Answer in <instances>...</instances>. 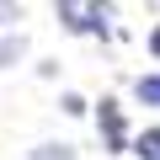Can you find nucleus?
I'll return each mask as SVG.
<instances>
[{
  "label": "nucleus",
  "mask_w": 160,
  "mask_h": 160,
  "mask_svg": "<svg viewBox=\"0 0 160 160\" xmlns=\"http://www.w3.org/2000/svg\"><path fill=\"white\" fill-rule=\"evenodd\" d=\"M53 16L75 38H107L112 32V6H80V0H53Z\"/></svg>",
  "instance_id": "1"
},
{
  "label": "nucleus",
  "mask_w": 160,
  "mask_h": 160,
  "mask_svg": "<svg viewBox=\"0 0 160 160\" xmlns=\"http://www.w3.org/2000/svg\"><path fill=\"white\" fill-rule=\"evenodd\" d=\"M96 128H102L107 155H133V133H128V123H123V102H118V96H102V102H96Z\"/></svg>",
  "instance_id": "2"
},
{
  "label": "nucleus",
  "mask_w": 160,
  "mask_h": 160,
  "mask_svg": "<svg viewBox=\"0 0 160 160\" xmlns=\"http://www.w3.org/2000/svg\"><path fill=\"white\" fill-rule=\"evenodd\" d=\"M32 53V38L16 27V32H0V69H11V64H22Z\"/></svg>",
  "instance_id": "3"
},
{
  "label": "nucleus",
  "mask_w": 160,
  "mask_h": 160,
  "mask_svg": "<svg viewBox=\"0 0 160 160\" xmlns=\"http://www.w3.org/2000/svg\"><path fill=\"white\" fill-rule=\"evenodd\" d=\"M133 102H139V107H160V69L133 75Z\"/></svg>",
  "instance_id": "4"
},
{
  "label": "nucleus",
  "mask_w": 160,
  "mask_h": 160,
  "mask_svg": "<svg viewBox=\"0 0 160 160\" xmlns=\"http://www.w3.org/2000/svg\"><path fill=\"white\" fill-rule=\"evenodd\" d=\"M27 160H75V144H64V139H43V144L27 149Z\"/></svg>",
  "instance_id": "5"
},
{
  "label": "nucleus",
  "mask_w": 160,
  "mask_h": 160,
  "mask_svg": "<svg viewBox=\"0 0 160 160\" xmlns=\"http://www.w3.org/2000/svg\"><path fill=\"white\" fill-rule=\"evenodd\" d=\"M133 155L139 160H160V123H149V128L133 133Z\"/></svg>",
  "instance_id": "6"
},
{
  "label": "nucleus",
  "mask_w": 160,
  "mask_h": 160,
  "mask_svg": "<svg viewBox=\"0 0 160 160\" xmlns=\"http://www.w3.org/2000/svg\"><path fill=\"white\" fill-rule=\"evenodd\" d=\"M59 112H64V118H86V112H91V102L80 96V91H59Z\"/></svg>",
  "instance_id": "7"
},
{
  "label": "nucleus",
  "mask_w": 160,
  "mask_h": 160,
  "mask_svg": "<svg viewBox=\"0 0 160 160\" xmlns=\"http://www.w3.org/2000/svg\"><path fill=\"white\" fill-rule=\"evenodd\" d=\"M11 22H22V6H11V0H0V27H11Z\"/></svg>",
  "instance_id": "8"
},
{
  "label": "nucleus",
  "mask_w": 160,
  "mask_h": 160,
  "mask_svg": "<svg viewBox=\"0 0 160 160\" xmlns=\"http://www.w3.org/2000/svg\"><path fill=\"white\" fill-rule=\"evenodd\" d=\"M144 48H149V59H155V64H160V22H155V27H149V38H144Z\"/></svg>",
  "instance_id": "9"
}]
</instances>
